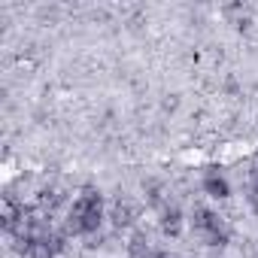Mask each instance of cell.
<instances>
[{
    "label": "cell",
    "mask_w": 258,
    "mask_h": 258,
    "mask_svg": "<svg viewBox=\"0 0 258 258\" xmlns=\"http://www.w3.org/2000/svg\"><path fill=\"white\" fill-rule=\"evenodd\" d=\"M109 219H112L115 228H131L137 222V207L127 204V201H115L112 210H109Z\"/></svg>",
    "instance_id": "2"
},
{
    "label": "cell",
    "mask_w": 258,
    "mask_h": 258,
    "mask_svg": "<svg viewBox=\"0 0 258 258\" xmlns=\"http://www.w3.org/2000/svg\"><path fill=\"white\" fill-rule=\"evenodd\" d=\"M37 201H40V207H43V210H49V213H52L55 207H61L64 195H61V191H55V188H43V191L37 195Z\"/></svg>",
    "instance_id": "6"
},
{
    "label": "cell",
    "mask_w": 258,
    "mask_h": 258,
    "mask_svg": "<svg viewBox=\"0 0 258 258\" xmlns=\"http://www.w3.org/2000/svg\"><path fill=\"white\" fill-rule=\"evenodd\" d=\"M152 246H149V240H146V234L143 231H137L134 237H131V243H127V258H152Z\"/></svg>",
    "instance_id": "5"
},
{
    "label": "cell",
    "mask_w": 258,
    "mask_h": 258,
    "mask_svg": "<svg viewBox=\"0 0 258 258\" xmlns=\"http://www.w3.org/2000/svg\"><path fill=\"white\" fill-rule=\"evenodd\" d=\"M204 191L210 198H228L231 195V185H228V179L222 173H207L204 176Z\"/></svg>",
    "instance_id": "4"
},
{
    "label": "cell",
    "mask_w": 258,
    "mask_h": 258,
    "mask_svg": "<svg viewBox=\"0 0 258 258\" xmlns=\"http://www.w3.org/2000/svg\"><path fill=\"white\" fill-rule=\"evenodd\" d=\"M143 188H146V201L152 207H164V198H161V185L158 182H146Z\"/></svg>",
    "instance_id": "8"
},
{
    "label": "cell",
    "mask_w": 258,
    "mask_h": 258,
    "mask_svg": "<svg viewBox=\"0 0 258 258\" xmlns=\"http://www.w3.org/2000/svg\"><path fill=\"white\" fill-rule=\"evenodd\" d=\"M249 25H252V22H249L246 16H243V19H237V31H249Z\"/></svg>",
    "instance_id": "10"
},
{
    "label": "cell",
    "mask_w": 258,
    "mask_h": 258,
    "mask_svg": "<svg viewBox=\"0 0 258 258\" xmlns=\"http://www.w3.org/2000/svg\"><path fill=\"white\" fill-rule=\"evenodd\" d=\"M161 231L167 234V237H176L179 234V228H182V210L176 207V204H164L161 207Z\"/></svg>",
    "instance_id": "3"
},
{
    "label": "cell",
    "mask_w": 258,
    "mask_h": 258,
    "mask_svg": "<svg viewBox=\"0 0 258 258\" xmlns=\"http://www.w3.org/2000/svg\"><path fill=\"white\" fill-rule=\"evenodd\" d=\"M191 225H195V231H204L207 237L216 234V231H222V219H219V213H213V210H207V207H198V210H195Z\"/></svg>",
    "instance_id": "1"
},
{
    "label": "cell",
    "mask_w": 258,
    "mask_h": 258,
    "mask_svg": "<svg viewBox=\"0 0 258 258\" xmlns=\"http://www.w3.org/2000/svg\"><path fill=\"white\" fill-rule=\"evenodd\" d=\"M207 243H210L213 249H225V246L231 243V234H228V231L222 228V231H216V234H210V240H207Z\"/></svg>",
    "instance_id": "9"
},
{
    "label": "cell",
    "mask_w": 258,
    "mask_h": 258,
    "mask_svg": "<svg viewBox=\"0 0 258 258\" xmlns=\"http://www.w3.org/2000/svg\"><path fill=\"white\" fill-rule=\"evenodd\" d=\"M46 243H49V249L58 255V252H64L67 249V231H52L49 237H46Z\"/></svg>",
    "instance_id": "7"
}]
</instances>
